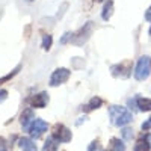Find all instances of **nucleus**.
I'll use <instances>...</instances> for the list:
<instances>
[{"label":"nucleus","mask_w":151,"mask_h":151,"mask_svg":"<svg viewBox=\"0 0 151 151\" xmlns=\"http://www.w3.org/2000/svg\"><path fill=\"white\" fill-rule=\"evenodd\" d=\"M109 116L113 125H118V127H122V125H127L132 122L133 115L129 109H125L122 106H116L113 104L109 107Z\"/></svg>","instance_id":"1"},{"label":"nucleus","mask_w":151,"mask_h":151,"mask_svg":"<svg viewBox=\"0 0 151 151\" xmlns=\"http://www.w3.org/2000/svg\"><path fill=\"white\" fill-rule=\"evenodd\" d=\"M92 32H94V23L92 21H88V23L83 24L79 30H76L73 33L71 42L74 45H83L88 40H89V36L92 35Z\"/></svg>","instance_id":"2"},{"label":"nucleus","mask_w":151,"mask_h":151,"mask_svg":"<svg viewBox=\"0 0 151 151\" xmlns=\"http://www.w3.org/2000/svg\"><path fill=\"white\" fill-rule=\"evenodd\" d=\"M151 74V59L148 56H141L137 64L134 67V71H133V76L136 80H145L150 77Z\"/></svg>","instance_id":"3"},{"label":"nucleus","mask_w":151,"mask_h":151,"mask_svg":"<svg viewBox=\"0 0 151 151\" xmlns=\"http://www.w3.org/2000/svg\"><path fill=\"white\" fill-rule=\"evenodd\" d=\"M52 136L59 142H70L71 141V132L64 124H55L52 127Z\"/></svg>","instance_id":"4"},{"label":"nucleus","mask_w":151,"mask_h":151,"mask_svg":"<svg viewBox=\"0 0 151 151\" xmlns=\"http://www.w3.org/2000/svg\"><path fill=\"white\" fill-rule=\"evenodd\" d=\"M70 70L68 68H56L52 76H50V86H59L62 83H65L70 79Z\"/></svg>","instance_id":"5"},{"label":"nucleus","mask_w":151,"mask_h":151,"mask_svg":"<svg viewBox=\"0 0 151 151\" xmlns=\"http://www.w3.org/2000/svg\"><path fill=\"white\" fill-rule=\"evenodd\" d=\"M47 129H48V124L41 118H36V119H33V122L30 124V127L27 130H29L32 137H36L38 139V137H41V134L44 132H47Z\"/></svg>","instance_id":"6"},{"label":"nucleus","mask_w":151,"mask_h":151,"mask_svg":"<svg viewBox=\"0 0 151 151\" xmlns=\"http://www.w3.org/2000/svg\"><path fill=\"white\" fill-rule=\"evenodd\" d=\"M112 71V76H115V77H129L130 73H132V62L130 60H125V62H121L118 65H113L110 68Z\"/></svg>","instance_id":"7"},{"label":"nucleus","mask_w":151,"mask_h":151,"mask_svg":"<svg viewBox=\"0 0 151 151\" xmlns=\"http://www.w3.org/2000/svg\"><path fill=\"white\" fill-rule=\"evenodd\" d=\"M27 103L32 107H45L47 103H48V94L44 92V91L40 92V94H35V95L27 98Z\"/></svg>","instance_id":"8"},{"label":"nucleus","mask_w":151,"mask_h":151,"mask_svg":"<svg viewBox=\"0 0 151 151\" xmlns=\"http://www.w3.org/2000/svg\"><path fill=\"white\" fill-rule=\"evenodd\" d=\"M33 119H35L33 110H32V109H24L23 113H21V116H20V122H21V125H23V129L27 130V129L30 127V124L33 122Z\"/></svg>","instance_id":"9"},{"label":"nucleus","mask_w":151,"mask_h":151,"mask_svg":"<svg viewBox=\"0 0 151 151\" xmlns=\"http://www.w3.org/2000/svg\"><path fill=\"white\" fill-rule=\"evenodd\" d=\"M112 14H113V0H106V3L101 9V18L104 21H109Z\"/></svg>","instance_id":"10"},{"label":"nucleus","mask_w":151,"mask_h":151,"mask_svg":"<svg viewBox=\"0 0 151 151\" xmlns=\"http://www.w3.org/2000/svg\"><path fill=\"white\" fill-rule=\"evenodd\" d=\"M101 104H103V100H101V98H100V97H92V98L89 100V103L83 106L82 110H83V112H91V110H94V109H98Z\"/></svg>","instance_id":"11"},{"label":"nucleus","mask_w":151,"mask_h":151,"mask_svg":"<svg viewBox=\"0 0 151 151\" xmlns=\"http://www.w3.org/2000/svg\"><path fill=\"white\" fill-rule=\"evenodd\" d=\"M18 145L23 151H35L36 150V145L32 139H29V137H21V139L18 141Z\"/></svg>","instance_id":"12"},{"label":"nucleus","mask_w":151,"mask_h":151,"mask_svg":"<svg viewBox=\"0 0 151 151\" xmlns=\"http://www.w3.org/2000/svg\"><path fill=\"white\" fill-rule=\"evenodd\" d=\"M109 151H125V145L118 137H112L109 141Z\"/></svg>","instance_id":"13"},{"label":"nucleus","mask_w":151,"mask_h":151,"mask_svg":"<svg viewBox=\"0 0 151 151\" xmlns=\"http://www.w3.org/2000/svg\"><path fill=\"white\" fill-rule=\"evenodd\" d=\"M150 150H151V145L147 142V139L144 136L139 137V141L136 142V145L133 148V151H150Z\"/></svg>","instance_id":"14"},{"label":"nucleus","mask_w":151,"mask_h":151,"mask_svg":"<svg viewBox=\"0 0 151 151\" xmlns=\"http://www.w3.org/2000/svg\"><path fill=\"white\" fill-rule=\"evenodd\" d=\"M58 144H59V141H56L53 136H50L42 147V151H58Z\"/></svg>","instance_id":"15"},{"label":"nucleus","mask_w":151,"mask_h":151,"mask_svg":"<svg viewBox=\"0 0 151 151\" xmlns=\"http://www.w3.org/2000/svg\"><path fill=\"white\" fill-rule=\"evenodd\" d=\"M137 110L151 112V100L150 98H137Z\"/></svg>","instance_id":"16"},{"label":"nucleus","mask_w":151,"mask_h":151,"mask_svg":"<svg viewBox=\"0 0 151 151\" xmlns=\"http://www.w3.org/2000/svg\"><path fill=\"white\" fill-rule=\"evenodd\" d=\"M20 71H21V64H18V65H17V67H15L14 70H12V71H11L9 74H6V76H3V77H2V79H0V85H3L5 82H9V80H11L12 77H15V76H17V74H18Z\"/></svg>","instance_id":"17"},{"label":"nucleus","mask_w":151,"mask_h":151,"mask_svg":"<svg viewBox=\"0 0 151 151\" xmlns=\"http://www.w3.org/2000/svg\"><path fill=\"white\" fill-rule=\"evenodd\" d=\"M52 44H53V38H52V35H44V36H42V50L48 52V50L52 48Z\"/></svg>","instance_id":"18"},{"label":"nucleus","mask_w":151,"mask_h":151,"mask_svg":"<svg viewBox=\"0 0 151 151\" xmlns=\"http://www.w3.org/2000/svg\"><path fill=\"white\" fill-rule=\"evenodd\" d=\"M88 151H106V150L103 148V145L100 144L98 139H95V141H92V142L89 144V147H88Z\"/></svg>","instance_id":"19"},{"label":"nucleus","mask_w":151,"mask_h":151,"mask_svg":"<svg viewBox=\"0 0 151 151\" xmlns=\"http://www.w3.org/2000/svg\"><path fill=\"white\" fill-rule=\"evenodd\" d=\"M121 134H122V137H124L125 141L133 139V130H132L130 127H124V129L121 130Z\"/></svg>","instance_id":"20"},{"label":"nucleus","mask_w":151,"mask_h":151,"mask_svg":"<svg viewBox=\"0 0 151 151\" xmlns=\"http://www.w3.org/2000/svg\"><path fill=\"white\" fill-rule=\"evenodd\" d=\"M71 36H73V33H71V32H65V33H64V36L60 38V44H67L68 41H71Z\"/></svg>","instance_id":"21"},{"label":"nucleus","mask_w":151,"mask_h":151,"mask_svg":"<svg viewBox=\"0 0 151 151\" xmlns=\"http://www.w3.org/2000/svg\"><path fill=\"white\" fill-rule=\"evenodd\" d=\"M0 151H8V144L5 141V137L0 136Z\"/></svg>","instance_id":"22"},{"label":"nucleus","mask_w":151,"mask_h":151,"mask_svg":"<svg viewBox=\"0 0 151 151\" xmlns=\"http://www.w3.org/2000/svg\"><path fill=\"white\" fill-rule=\"evenodd\" d=\"M8 98V91L6 89H0V103H3Z\"/></svg>","instance_id":"23"},{"label":"nucleus","mask_w":151,"mask_h":151,"mask_svg":"<svg viewBox=\"0 0 151 151\" xmlns=\"http://www.w3.org/2000/svg\"><path fill=\"white\" fill-rule=\"evenodd\" d=\"M142 130H151V116L142 124Z\"/></svg>","instance_id":"24"},{"label":"nucleus","mask_w":151,"mask_h":151,"mask_svg":"<svg viewBox=\"0 0 151 151\" xmlns=\"http://www.w3.org/2000/svg\"><path fill=\"white\" fill-rule=\"evenodd\" d=\"M29 35H30V24H27L26 32H24V36H26V38H29Z\"/></svg>","instance_id":"25"},{"label":"nucleus","mask_w":151,"mask_h":151,"mask_svg":"<svg viewBox=\"0 0 151 151\" xmlns=\"http://www.w3.org/2000/svg\"><path fill=\"white\" fill-rule=\"evenodd\" d=\"M144 137H145V139H147V142L151 145V133L150 134H144Z\"/></svg>","instance_id":"26"},{"label":"nucleus","mask_w":151,"mask_h":151,"mask_svg":"<svg viewBox=\"0 0 151 151\" xmlns=\"http://www.w3.org/2000/svg\"><path fill=\"white\" fill-rule=\"evenodd\" d=\"M145 20H148V21H151V9L147 12V14H145Z\"/></svg>","instance_id":"27"},{"label":"nucleus","mask_w":151,"mask_h":151,"mask_svg":"<svg viewBox=\"0 0 151 151\" xmlns=\"http://www.w3.org/2000/svg\"><path fill=\"white\" fill-rule=\"evenodd\" d=\"M94 2H97V3H100V2H103V0H94Z\"/></svg>","instance_id":"28"},{"label":"nucleus","mask_w":151,"mask_h":151,"mask_svg":"<svg viewBox=\"0 0 151 151\" xmlns=\"http://www.w3.org/2000/svg\"><path fill=\"white\" fill-rule=\"evenodd\" d=\"M26 2H29V3H32V2H35V0H26Z\"/></svg>","instance_id":"29"},{"label":"nucleus","mask_w":151,"mask_h":151,"mask_svg":"<svg viewBox=\"0 0 151 151\" xmlns=\"http://www.w3.org/2000/svg\"><path fill=\"white\" fill-rule=\"evenodd\" d=\"M150 35H151V26H150Z\"/></svg>","instance_id":"30"},{"label":"nucleus","mask_w":151,"mask_h":151,"mask_svg":"<svg viewBox=\"0 0 151 151\" xmlns=\"http://www.w3.org/2000/svg\"><path fill=\"white\" fill-rule=\"evenodd\" d=\"M150 9H151V6H150Z\"/></svg>","instance_id":"31"},{"label":"nucleus","mask_w":151,"mask_h":151,"mask_svg":"<svg viewBox=\"0 0 151 151\" xmlns=\"http://www.w3.org/2000/svg\"><path fill=\"white\" fill-rule=\"evenodd\" d=\"M64 151H65V150H64Z\"/></svg>","instance_id":"32"}]
</instances>
